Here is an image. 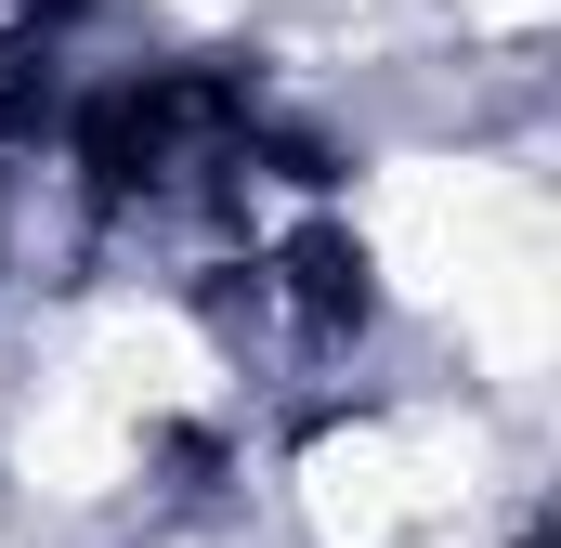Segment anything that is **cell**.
<instances>
[{
    "label": "cell",
    "mask_w": 561,
    "mask_h": 548,
    "mask_svg": "<svg viewBox=\"0 0 561 548\" xmlns=\"http://www.w3.org/2000/svg\"><path fill=\"white\" fill-rule=\"evenodd\" d=\"M170 444L183 431H157L144 406H118L92 366H39L13 406H0V457H13V483L39 496V510H131L144 483L170 470Z\"/></svg>",
    "instance_id": "cell-1"
},
{
    "label": "cell",
    "mask_w": 561,
    "mask_h": 548,
    "mask_svg": "<svg viewBox=\"0 0 561 548\" xmlns=\"http://www.w3.org/2000/svg\"><path fill=\"white\" fill-rule=\"evenodd\" d=\"M287 523L300 548H419L431 496L405 457V406H340L287 444Z\"/></svg>",
    "instance_id": "cell-2"
},
{
    "label": "cell",
    "mask_w": 561,
    "mask_h": 548,
    "mask_svg": "<svg viewBox=\"0 0 561 548\" xmlns=\"http://www.w3.org/2000/svg\"><path fill=\"white\" fill-rule=\"evenodd\" d=\"M144 13H157V26H183V39H236L262 0H144Z\"/></svg>",
    "instance_id": "cell-3"
},
{
    "label": "cell",
    "mask_w": 561,
    "mask_h": 548,
    "mask_svg": "<svg viewBox=\"0 0 561 548\" xmlns=\"http://www.w3.org/2000/svg\"><path fill=\"white\" fill-rule=\"evenodd\" d=\"M457 26H483V39H536L549 0H457Z\"/></svg>",
    "instance_id": "cell-4"
}]
</instances>
